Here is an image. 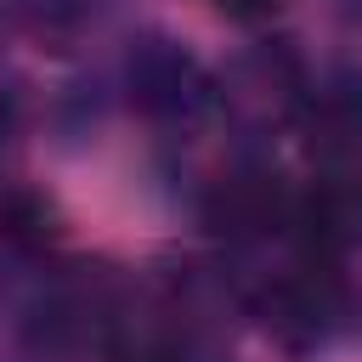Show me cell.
<instances>
[{
  "label": "cell",
  "instance_id": "6da1fadb",
  "mask_svg": "<svg viewBox=\"0 0 362 362\" xmlns=\"http://www.w3.org/2000/svg\"><path fill=\"white\" fill-rule=\"evenodd\" d=\"M288 215H294V198H288L283 181L266 175V170H238V175L215 181L209 198H204V221H209L221 238H232V243L266 238V232L288 226Z\"/></svg>",
  "mask_w": 362,
  "mask_h": 362
},
{
  "label": "cell",
  "instance_id": "7a4b0ae2",
  "mask_svg": "<svg viewBox=\"0 0 362 362\" xmlns=\"http://www.w3.org/2000/svg\"><path fill=\"white\" fill-rule=\"evenodd\" d=\"M339 305V283H334V266H317V260H300V272L277 277L266 294H260V322L288 339V345H305L328 328Z\"/></svg>",
  "mask_w": 362,
  "mask_h": 362
},
{
  "label": "cell",
  "instance_id": "3957f363",
  "mask_svg": "<svg viewBox=\"0 0 362 362\" xmlns=\"http://www.w3.org/2000/svg\"><path fill=\"white\" fill-rule=\"evenodd\" d=\"M130 85H136V102L158 119H192L198 107H209V79L181 51H147L130 68Z\"/></svg>",
  "mask_w": 362,
  "mask_h": 362
},
{
  "label": "cell",
  "instance_id": "277c9868",
  "mask_svg": "<svg viewBox=\"0 0 362 362\" xmlns=\"http://www.w3.org/2000/svg\"><path fill=\"white\" fill-rule=\"evenodd\" d=\"M0 238L11 243V249H45L51 238H57V221H51V204L45 198H34V192H11V198H0Z\"/></svg>",
  "mask_w": 362,
  "mask_h": 362
},
{
  "label": "cell",
  "instance_id": "5b68a950",
  "mask_svg": "<svg viewBox=\"0 0 362 362\" xmlns=\"http://www.w3.org/2000/svg\"><path fill=\"white\" fill-rule=\"evenodd\" d=\"M226 17H243V23H255V17H272L283 0H215Z\"/></svg>",
  "mask_w": 362,
  "mask_h": 362
}]
</instances>
